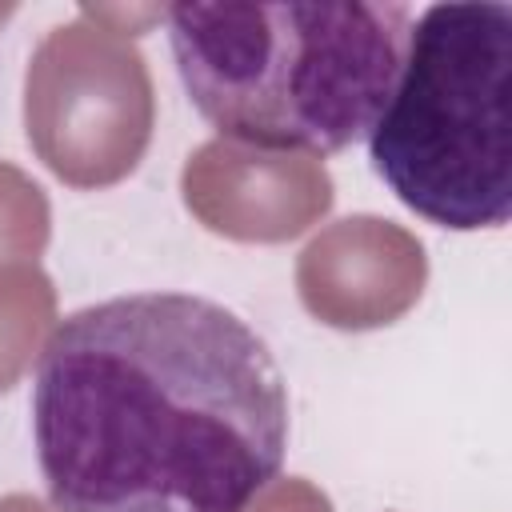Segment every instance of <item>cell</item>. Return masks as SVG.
<instances>
[{"instance_id":"cell-1","label":"cell","mask_w":512,"mask_h":512,"mask_svg":"<svg viewBox=\"0 0 512 512\" xmlns=\"http://www.w3.org/2000/svg\"><path fill=\"white\" fill-rule=\"evenodd\" d=\"M32 432L56 512H244L284 464L288 388L232 308L112 296L52 332Z\"/></svg>"},{"instance_id":"cell-2","label":"cell","mask_w":512,"mask_h":512,"mask_svg":"<svg viewBox=\"0 0 512 512\" xmlns=\"http://www.w3.org/2000/svg\"><path fill=\"white\" fill-rule=\"evenodd\" d=\"M172 56L196 112L224 140L340 152L392 96L408 8L368 0L172 4Z\"/></svg>"},{"instance_id":"cell-3","label":"cell","mask_w":512,"mask_h":512,"mask_svg":"<svg viewBox=\"0 0 512 512\" xmlns=\"http://www.w3.org/2000/svg\"><path fill=\"white\" fill-rule=\"evenodd\" d=\"M380 180L416 216L476 232L512 216V8L432 4L408 28L388 104L368 128Z\"/></svg>"},{"instance_id":"cell-4","label":"cell","mask_w":512,"mask_h":512,"mask_svg":"<svg viewBox=\"0 0 512 512\" xmlns=\"http://www.w3.org/2000/svg\"><path fill=\"white\" fill-rule=\"evenodd\" d=\"M152 128V72L128 36L80 8L36 44L24 72V132L56 180L80 192L128 180Z\"/></svg>"},{"instance_id":"cell-5","label":"cell","mask_w":512,"mask_h":512,"mask_svg":"<svg viewBox=\"0 0 512 512\" xmlns=\"http://www.w3.org/2000/svg\"><path fill=\"white\" fill-rule=\"evenodd\" d=\"M180 196L192 220L224 240L284 244L328 216L336 188L320 156L216 136L184 160Z\"/></svg>"},{"instance_id":"cell-6","label":"cell","mask_w":512,"mask_h":512,"mask_svg":"<svg viewBox=\"0 0 512 512\" xmlns=\"http://www.w3.org/2000/svg\"><path fill=\"white\" fill-rule=\"evenodd\" d=\"M424 284L428 256L416 232L372 212L332 220L296 256V296L304 312L340 332L396 324L416 308Z\"/></svg>"},{"instance_id":"cell-7","label":"cell","mask_w":512,"mask_h":512,"mask_svg":"<svg viewBox=\"0 0 512 512\" xmlns=\"http://www.w3.org/2000/svg\"><path fill=\"white\" fill-rule=\"evenodd\" d=\"M56 328V288L36 264L0 268V392L16 388L20 376L44 356Z\"/></svg>"},{"instance_id":"cell-8","label":"cell","mask_w":512,"mask_h":512,"mask_svg":"<svg viewBox=\"0 0 512 512\" xmlns=\"http://www.w3.org/2000/svg\"><path fill=\"white\" fill-rule=\"evenodd\" d=\"M52 240L48 192L16 164L0 160V268L36 264Z\"/></svg>"},{"instance_id":"cell-9","label":"cell","mask_w":512,"mask_h":512,"mask_svg":"<svg viewBox=\"0 0 512 512\" xmlns=\"http://www.w3.org/2000/svg\"><path fill=\"white\" fill-rule=\"evenodd\" d=\"M244 512H336L328 492H320L312 480L304 476H284L272 480L268 488H260Z\"/></svg>"},{"instance_id":"cell-10","label":"cell","mask_w":512,"mask_h":512,"mask_svg":"<svg viewBox=\"0 0 512 512\" xmlns=\"http://www.w3.org/2000/svg\"><path fill=\"white\" fill-rule=\"evenodd\" d=\"M0 512H52V508L40 504V500L28 496V492H8V496H0Z\"/></svg>"},{"instance_id":"cell-11","label":"cell","mask_w":512,"mask_h":512,"mask_svg":"<svg viewBox=\"0 0 512 512\" xmlns=\"http://www.w3.org/2000/svg\"><path fill=\"white\" fill-rule=\"evenodd\" d=\"M8 16H12V8H8V4H4V8H0V20H8Z\"/></svg>"}]
</instances>
